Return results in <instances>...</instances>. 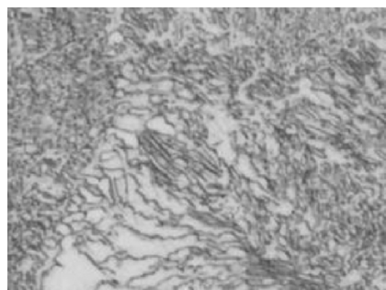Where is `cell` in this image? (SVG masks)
Here are the masks:
<instances>
[{
  "label": "cell",
  "mask_w": 386,
  "mask_h": 290,
  "mask_svg": "<svg viewBox=\"0 0 386 290\" xmlns=\"http://www.w3.org/2000/svg\"><path fill=\"white\" fill-rule=\"evenodd\" d=\"M107 240L117 253H123L126 257L162 260L169 258L182 248L193 247L198 242L194 233L179 239H162L141 234L125 225H116L107 235Z\"/></svg>",
  "instance_id": "1"
},
{
  "label": "cell",
  "mask_w": 386,
  "mask_h": 290,
  "mask_svg": "<svg viewBox=\"0 0 386 290\" xmlns=\"http://www.w3.org/2000/svg\"><path fill=\"white\" fill-rule=\"evenodd\" d=\"M78 250L86 255L97 265H101L104 262L114 256L117 251L108 240H88L81 243Z\"/></svg>",
  "instance_id": "2"
},
{
  "label": "cell",
  "mask_w": 386,
  "mask_h": 290,
  "mask_svg": "<svg viewBox=\"0 0 386 290\" xmlns=\"http://www.w3.org/2000/svg\"><path fill=\"white\" fill-rule=\"evenodd\" d=\"M370 38L371 40H382V32L380 31V28L378 27L376 31H374L371 35Z\"/></svg>",
  "instance_id": "3"
},
{
  "label": "cell",
  "mask_w": 386,
  "mask_h": 290,
  "mask_svg": "<svg viewBox=\"0 0 386 290\" xmlns=\"http://www.w3.org/2000/svg\"><path fill=\"white\" fill-rule=\"evenodd\" d=\"M364 37H365V32H364V31L362 30V28H357V30H356V33H355V38H356L357 40H362V39H364Z\"/></svg>",
  "instance_id": "4"
},
{
  "label": "cell",
  "mask_w": 386,
  "mask_h": 290,
  "mask_svg": "<svg viewBox=\"0 0 386 290\" xmlns=\"http://www.w3.org/2000/svg\"><path fill=\"white\" fill-rule=\"evenodd\" d=\"M358 50L360 51H367V47H366V40H365V39H362V40H359Z\"/></svg>",
  "instance_id": "5"
},
{
  "label": "cell",
  "mask_w": 386,
  "mask_h": 290,
  "mask_svg": "<svg viewBox=\"0 0 386 290\" xmlns=\"http://www.w3.org/2000/svg\"><path fill=\"white\" fill-rule=\"evenodd\" d=\"M379 60L383 62V63L386 62V50L385 49H382L381 51L379 53Z\"/></svg>",
  "instance_id": "6"
},
{
  "label": "cell",
  "mask_w": 386,
  "mask_h": 290,
  "mask_svg": "<svg viewBox=\"0 0 386 290\" xmlns=\"http://www.w3.org/2000/svg\"><path fill=\"white\" fill-rule=\"evenodd\" d=\"M384 43H385V44H386V42H384Z\"/></svg>",
  "instance_id": "7"
}]
</instances>
